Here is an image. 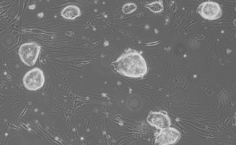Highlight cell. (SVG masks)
Wrapping results in <instances>:
<instances>
[{
  "label": "cell",
  "mask_w": 236,
  "mask_h": 145,
  "mask_svg": "<svg viewBox=\"0 0 236 145\" xmlns=\"http://www.w3.org/2000/svg\"><path fill=\"white\" fill-rule=\"evenodd\" d=\"M114 69L121 75L139 78L146 73L147 68L144 58L136 51L130 50L125 52L112 63Z\"/></svg>",
  "instance_id": "6da1fadb"
},
{
  "label": "cell",
  "mask_w": 236,
  "mask_h": 145,
  "mask_svg": "<svg viewBox=\"0 0 236 145\" xmlns=\"http://www.w3.org/2000/svg\"><path fill=\"white\" fill-rule=\"evenodd\" d=\"M40 49V46L36 43L23 44L20 46L19 50L20 58L26 64L32 66L36 62Z\"/></svg>",
  "instance_id": "7a4b0ae2"
},
{
  "label": "cell",
  "mask_w": 236,
  "mask_h": 145,
  "mask_svg": "<svg viewBox=\"0 0 236 145\" xmlns=\"http://www.w3.org/2000/svg\"><path fill=\"white\" fill-rule=\"evenodd\" d=\"M44 81L43 72L38 68H35L28 71L23 79L24 87L30 90H36L41 88Z\"/></svg>",
  "instance_id": "3957f363"
},
{
  "label": "cell",
  "mask_w": 236,
  "mask_h": 145,
  "mask_svg": "<svg viewBox=\"0 0 236 145\" xmlns=\"http://www.w3.org/2000/svg\"><path fill=\"white\" fill-rule=\"evenodd\" d=\"M197 12L204 19L210 20L219 19L222 13L219 4L212 1H206L201 4L197 8Z\"/></svg>",
  "instance_id": "277c9868"
},
{
  "label": "cell",
  "mask_w": 236,
  "mask_h": 145,
  "mask_svg": "<svg viewBox=\"0 0 236 145\" xmlns=\"http://www.w3.org/2000/svg\"><path fill=\"white\" fill-rule=\"evenodd\" d=\"M180 137V133L177 129L167 127L161 130L155 138V144L166 145L172 144L177 142Z\"/></svg>",
  "instance_id": "5b68a950"
},
{
  "label": "cell",
  "mask_w": 236,
  "mask_h": 145,
  "mask_svg": "<svg viewBox=\"0 0 236 145\" xmlns=\"http://www.w3.org/2000/svg\"><path fill=\"white\" fill-rule=\"evenodd\" d=\"M148 122L152 126L162 129L170 125V119L166 115L160 112H150L147 119Z\"/></svg>",
  "instance_id": "8992f818"
},
{
  "label": "cell",
  "mask_w": 236,
  "mask_h": 145,
  "mask_svg": "<svg viewBox=\"0 0 236 145\" xmlns=\"http://www.w3.org/2000/svg\"><path fill=\"white\" fill-rule=\"evenodd\" d=\"M61 14L64 18L72 20L74 19L81 14L79 8L74 5L66 6L62 10Z\"/></svg>",
  "instance_id": "52a82bcc"
},
{
  "label": "cell",
  "mask_w": 236,
  "mask_h": 145,
  "mask_svg": "<svg viewBox=\"0 0 236 145\" xmlns=\"http://www.w3.org/2000/svg\"><path fill=\"white\" fill-rule=\"evenodd\" d=\"M145 6L150 10L154 12H160L163 9V6L161 3L156 1L150 4L146 5Z\"/></svg>",
  "instance_id": "ba28073f"
},
{
  "label": "cell",
  "mask_w": 236,
  "mask_h": 145,
  "mask_svg": "<svg viewBox=\"0 0 236 145\" xmlns=\"http://www.w3.org/2000/svg\"><path fill=\"white\" fill-rule=\"evenodd\" d=\"M136 8L137 6L134 4L128 3L123 6L122 8V10L125 14H129L135 11Z\"/></svg>",
  "instance_id": "9c48e42d"
},
{
  "label": "cell",
  "mask_w": 236,
  "mask_h": 145,
  "mask_svg": "<svg viewBox=\"0 0 236 145\" xmlns=\"http://www.w3.org/2000/svg\"><path fill=\"white\" fill-rule=\"evenodd\" d=\"M35 4L32 5H30L29 6V8L30 9H33L35 8Z\"/></svg>",
  "instance_id": "30bf717a"
},
{
  "label": "cell",
  "mask_w": 236,
  "mask_h": 145,
  "mask_svg": "<svg viewBox=\"0 0 236 145\" xmlns=\"http://www.w3.org/2000/svg\"><path fill=\"white\" fill-rule=\"evenodd\" d=\"M160 42V41L156 42H154V43H149V45H154V44H157V43H159Z\"/></svg>",
  "instance_id": "8fae6325"
},
{
  "label": "cell",
  "mask_w": 236,
  "mask_h": 145,
  "mask_svg": "<svg viewBox=\"0 0 236 145\" xmlns=\"http://www.w3.org/2000/svg\"><path fill=\"white\" fill-rule=\"evenodd\" d=\"M43 16V14L42 13H39L38 14V16L39 18L42 17Z\"/></svg>",
  "instance_id": "7c38bea8"
},
{
  "label": "cell",
  "mask_w": 236,
  "mask_h": 145,
  "mask_svg": "<svg viewBox=\"0 0 236 145\" xmlns=\"http://www.w3.org/2000/svg\"><path fill=\"white\" fill-rule=\"evenodd\" d=\"M119 124L120 125H123V123L121 122H120L119 123Z\"/></svg>",
  "instance_id": "4fadbf2b"
},
{
  "label": "cell",
  "mask_w": 236,
  "mask_h": 145,
  "mask_svg": "<svg viewBox=\"0 0 236 145\" xmlns=\"http://www.w3.org/2000/svg\"><path fill=\"white\" fill-rule=\"evenodd\" d=\"M103 133L104 134H106L105 132V131H103Z\"/></svg>",
  "instance_id": "5bb4252c"
},
{
  "label": "cell",
  "mask_w": 236,
  "mask_h": 145,
  "mask_svg": "<svg viewBox=\"0 0 236 145\" xmlns=\"http://www.w3.org/2000/svg\"><path fill=\"white\" fill-rule=\"evenodd\" d=\"M107 137H108V138H110V136H107Z\"/></svg>",
  "instance_id": "9a60e30c"
},
{
  "label": "cell",
  "mask_w": 236,
  "mask_h": 145,
  "mask_svg": "<svg viewBox=\"0 0 236 145\" xmlns=\"http://www.w3.org/2000/svg\"><path fill=\"white\" fill-rule=\"evenodd\" d=\"M108 113H106V114H107V115H108Z\"/></svg>",
  "instance_id": "2e32d148"
}]
</instances>
